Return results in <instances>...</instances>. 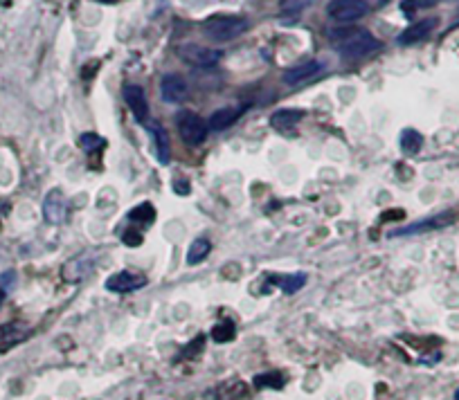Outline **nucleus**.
Returning a JSON list of instances; mask_svg holds the SVG:
<instances>
[{"label":"nucleus","instance_id":"f257e3e1","mask_svg":"<svg viewBox=\"0 0 459 400\" xmlns=\"http://www.w3.org/2000/svg\"><path fill=\"white\" fill-rule=\"evenodd\" d=\"M329 39L336 43L342 59L358 61L369 57L372 52L381 50V41L365 30H356V27H340V30H331Z\"/></svg>","mask_w":459,"mask_h":400},{"label":"nucleus","instance_id":"f03ea898","mask_svg":"<svg viewBox=\"0 0 459 400\" xmlns=\"http://www.w3.org/2000/svg\"><path fill=\"white\" fill-rule=\"evenodd\" d=\"M248 27V18L243 16H212L203 23V34L216 43H225L241 36Z\"/></svg>","mask_w":459,"mask_h":400},{"label":"nucleus","instance_id":"7ed1b4c3","mask_svg":"<svg viewBox=\"0 0 459 400\" xmlns=\"http://www.w3.org/2000/svg\"><path fill=\"white\" fill-rule=\"evenodd\" d=\"M176 126H178L180 140H183L187 147H198V144H203L207 140V133H210V126H207L203 117L196 113H189V111L178 115Z\"/></svg>","mask_w":459,"mask_h":400},{"label":"nucleus","instance_id":"20e7f679","mask_svg":"<svg viewBox=\"0 0 459 400\" xmlns=\"http://www.w3.org/2000/svg\"><path fill=\"white\" fill-rule=\"evenodd\" d=\"M176 54L183 61L192 63L196 68H212L223 59V52L216 48H207L201 43H183L176 48Z\"/></svg>","mask_w":459,"mask_h":400},{"label":"nucleus","instance_id":"39448f33","mask_svg":"<svg viewBox=\"0 0 459 400\" xmlns=\"http://www.w3.org/2000/svg\"><path fill=\"white\" fill-rule=\"evenodd\" d=\"M369 5L367 0H331L327 5V14L329 18L338 23H354L360 21L363 16H367Z\"/></svg>","mask_w":459,"mask_h":400},{"label":"nucleus","instance_id":"423d86ee","mask_svg":"<svg viewBox=\"0 0 459 400\" xmlns=\"http://www.w3.org/2000/svg\"><path fill=\"white\" fill-rule=\"evenodd\" d=\"M160 95L167 104H183L189 97V86L180 75H167L160 81Z\"/></svg>","mask_w":459,"mask_h":400},{"label":"nucleus","instance_id":"0eeeda50","mask_svg":"<svg viewBox=\"0 0 459 400\" xmlns=\"http://www.w3.org/2000/svg\"><path fill=\"white\" fill-rule=\"evenodd\" d=\"M322 68H324L322 63L315 61V59L302 61V63H297V66L284 70L282 79H284V84H288V86H300V84H304V81L313 79L315 75H318V72H322Z\"/></svg>","mask_w":459,"mask_h":400},{"label":"nucleus","instance_id":"6e6552de","mask_svg":"<svg viewBox=\"0 0 459 400\" xmlns=\"http://www.w3.org/2000/svg\"><path fill=\"white\" fill-rule=\"evenodd\" d=\"M43 216L50 225H59L66 218V196L61 189H52L43 200Z\"/></svg>","mask_w":459,"mask_h":400},{"label":"nucleus","instance_id":"1a4fd4ad","mask_svg":"<svg viewBox=\"0 0 459 400\" xmlns=\"http://www.w3.org/2000/svg\"><path fill=\"white\" fill-rule=\"evenodd\" d=\"M122 95H124L126 106H129L131 113L135 115V120H138V122H147V117H149V102H147V97H144V90H142L140 86L129 84V86H124Z\"/></svg>","mask_w":459,"mask_h":400},{"label":"nucleus","instance_id":"9d476101","mask_svg":"<svg viewBox=\"0 0 459 400\" xmlns=\"http://www.w3.org/2000/svg\"><path fill=\"white\" fill-rule=\"evenodd\" d=\"M142 286H147V277L142 275H135V272H117V275L108 277L106 281V288L111 290V293H131V290H138Z\"/></svg>","mask_w":459,"mask_h":400},{"label":"nucleus","instance_id":"9b49d317","mask_svg":"<svg viewBox=\"0 0 459 400\" xmlns=\"http://www.w3.org/2000/svg\"><path fill=\"white\" fill-rule=\"evenodd\" d=\"M455 221V214L453 212H446V214H439V216H432L428 221H421L417 225H408V227H401V230H394L392 236H405V234H423V232H432V230H441V227H446Z\"/></svg>","mask_w":459,"mask_h":400},{"label":"nucleus","instance_id":"f8f14e48","mask_svg":"<svg viewBox=\"0 0 459 400\" xmlns=\"http://www.w3.org/2000/svg\"><path fill=\"white\" fill-rule=\"evenodd\" d=\"M437 27V18H426V21H419L399 34V43L401 45H417L421 41H426L428 36L432 34V30Z\"/></svg>","mask_w":459,"mask_h":400},{"label":"nucleus","instance_id":"ddd939ff","mask_svg":"<svg viewBox=\"0 0 459 400\" xmlns=\"http://www.w3.org/2000/svg\"><path fill=\"white\" fill-rule=\"evenodd\" d=\"M149 133L153 138V149H156V158L162 165H167L169 158H171V144H169V135L167 131L162 129L160 124H151L149 126Z\"/></svg>","mask_w":459,"mask_h":400},{"label":"nucleus","instance_id":"4468645a","mask_svg":"<svg viewBox=\"0 0 459 400\" xmlns=\"http://www.w3.org/2000/svg\"><path fill=\"white\" fill-rule=\"evenodd\" d=\"M302 117H304L302 111H295V108H284V111L273 113V117H270V126L277 129V131H291L302 122Z\"/></svg>","mask_w":459,"mask_h":400},{"label":"nucleus","instance_id":"2eb2a0df","mask_svg":"<svg viewBox=\"0 0 459 400\" xmlns=\"http://www.w3.org/2000/svg\"><path fill=\"white\" fill-rule=\"evenodd\" d=\"M243 108H219L216 113H212L210 122H207V126H210V131H225L230 129V124H234L239 120Z\"/></svg>","mask_w":459,"mask_h":400},{"label":"nucleus","instance_id":"dca6fc26","mask_svg":"<svg viewBox=\"0 0 459 400\" xmlns=\"http://www.w3.org/2000/svg\"><path fill=\"white\" fill-rule=\"evenodd\" d=\"M423 147V138L419 131L414 129H405L401 133V149L403 153H408V156H414V153H419Z\"/></svg>","mask_w":459,"mask_h":400},{"label":"nucleus","instance_id":"f3484780","mask_svg":"<svg viewBox=\"0 0 459 400\" xmlns=\"http://www.w3.org/2000/svg\"><path fill=\"white\" fill-rule=\"evenodd\" d=\"M210 250H212V243L207 241V239H196L192 245H189V250H187V263L189 266H196V263H201L207 254H210Z\"/></svg>","mask_w":459,"mask_h":400},{"label":"nucleus","instance_id":"a211bd4d","mask_svg":"<svg viewBox=\"0 0 459 400\" xmlns=\"http://www.w3.org/2000/svg\"><path fill=\"white\" fill-rule=\"evenodd\" d=\"M156 212H153V207L149 203H142L140 207H135L129 212V218L131 221H140V223H151Z\"/></svg>","mask_w":459,"mask_h":400},{"label":"nucleus","instance_id":"6ab92c4d","mask_svg":"<svg viewBox=\"0 0 459 400\" xmlns=\"http://www.w3.org/2000/svg\"><path fill=\"white\" fill-rule=\"evenodd\" d=\"M435 5H437V0H403L401 9H403V14L412 16V14L421 12V9H428V7H435Z\"/></svg>","mask_w":459,"mask_h":400},{"label":"nucleus","instance_id":"aec40b11","mask_svg":"<svg viewBox=\"0 0 459 400\" xmlns=\"http://www.w3.org/2000/svg\"><path fill=\"white\" fill-rule=\"evenodd\" d=\"M104 144H106L104 138H99L97 133H84L79 138V147L84 151H97V149H102Z\"/></svg>","mask_w":459,"mask_h":400},{"label":"nucleus","instance_id":"412c9836","mask_svg":"<svg viewBox=\"0 0 459 400\" xmlns=\"http://www.w3.org/2000/svg\"><path fill=\"white\" fill-rule=\"evenodd\" d=\"M304 284H306V275H293V277H286L284 281H279V288H282L286 295H293L295 290H300Z\"/></svg>","mask_w":459,"mask_h":400},{"label":"nucleus","instance_id":"4be33fe9","mask_svg":"<svg viewBox=\"0 0 459 400\" xmlns=\"http://www.w3.org/2000/svg\"><path fill=\"white\" fill-rule=\"evenodd\" d=\"M313 3V0H282V12L284 14H288V16H295V14H300V12H304L306 7H309Z\"/></svg>","mask_w":459,"mask_h":400},{"label":"nucleus","instance_id":"5701e85b","mask_svg":"<svg viewBox=\"0 0 459 400\" xmlns=\"http://www.w3.org/2000/svg\"><path fill=\"white\" fill-rule=\"evenodd\" d=\"M232 338H234V326L230 322L219 324V326H214L212 329V340L214 342H230Z\"/></svg>","mask_w":459,"mask_h":400},{"label":"nucleus","instance_id":"b1692460","mask_svg":"<svg viewBox=\"0 0 459 400\" xmlns=\"http://www.w3.org/2000/svg\"><path fill=\"white\" fill-rule=\"evenodd\" d=\"M255 385L257 387H282L284 385V378L279 374H268V376H257L255 378Z\"/></svg>","mask_w":459,"mask_h":400},{"label":"nucleus","instance_id":"393cba45","mask_svg":"<svg viewBox=\"0 0 459 400\" xmlns=\"http://www.w3.org/2000/svg\"><path fill=\"white\" fill-rule=\"evenodd\" d=\"M124 241H126V245H140L142 234L140 232H124Z\"/></svg>","mask_w":459,"mask_h":400},{"label":"nucleus","instance_id":"a878e982","mask_svg":"<svg viewBox=\"0 0 459 400\" xmlns=\"http://www.w3.org/2000/svg\"><path fill=\"white\" fill-rule=\"evenodd\" d=\"M3 302H5V290H0V306H3Z\"/></svg>","mask_w":459,"mask_h":400},{"label":"nucleus","instance_id":"bb28decb","mask_svg":"<svg viewBox=\"0 0 459 400\" xmlns=\"http://www.w3.org/2000/svg\"><path fill=\"white\" fill-rule=\"evenodd\" d=\"M102 3H115V0H102Z\"/></svg>","mask_w":459,"mask_h":400},{"label":"nucleus","instance_id":"cd10ccee","mask_svg":"<svg viewBox=\"0 0 459 400\" xmlns=\"http://www.w3.org/2000/svg\"><path fill=\"white\" fill-rule=\"evenodd\" d=\"M455 398H457V400H459V389H457V392H455Z\"/></svg>","mask_w":459,"mask_h":400}]
</instances>
